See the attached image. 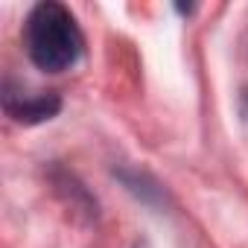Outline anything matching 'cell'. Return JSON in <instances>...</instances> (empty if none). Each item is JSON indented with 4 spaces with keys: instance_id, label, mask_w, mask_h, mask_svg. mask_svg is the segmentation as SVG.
I'll list each match as a JSON object with an SVG mask.
<instances>
[{
    "instance_id": "cell-1",
    "label": "cell",
    "mask_w": 248,
    "mask_h": 248,
    "mask_svg": "<svg viewBox=\"0 0 248 248\" xmlns=\"http://www.w3.org/2000/svg\"><path fill=\"white\" fill-rule=\"evenodd\" d=\"M24 41L32 64L47 73H62L73 67L85 47L76 18L70 15L67 6L56 3V0H44L30 12Z\"/></svg>"
},
{
    "instance_id": "cell-2",
    "label": "cell",
    "mask_w": 248,
    "mask_h": 248,
    "mask_svg": "<svg viewBox=\"0 0 248 248\" xmlns=\"http://www.w3.org/2000/svg\"><path fill=\"white\" fill-rule=\"evenodd\" d=\"M3 105H6V114L18 123H41V120H50L62 108V99L53 91H41V93H32V96L6 91Z\"/></svg>"
}]
</instances>
